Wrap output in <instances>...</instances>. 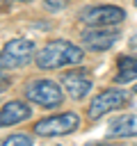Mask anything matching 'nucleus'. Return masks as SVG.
<instances>
[{"mask_svg": "<svg viewBox=\"0 0 137 146\" xmlns=\"http://www.w3.org/2000/svg\"><path fill=\"white\" fill-rule=\"evenodd\" d=\"M82 50L71 43V41H64V39H55V41H48L37 55V66L39 68H59V66H68V64H80L82 62Z\"/></svg>", "mask_w": 137, "mask_h": 146, "instance_id": "nucleus-1", "label": "nucleus"}, {"mask_svg": "<svg viewBox=\"0 0 137 146\" xmlns=\"http://www.w3.org/2000/svg\"><path fill=\"white\" fill-rule=\"evenodd\" d=\"M34 41L30 39H11L0 50V68H18L25 66L34 57Z\"/></svg>", "mask_w": 137, "mask_h": 146, "instance_id": "nucleus-2", "label": "nucleus"}, {"mask_svg": "<svg viewBox=\"0 0 137 146\" xmlns=\"http://www.w3.org/2000/svg\"><path fill=\"white\" fill-rule=\"evenodd\" d=\"M25 98L41 107H57L64 100V94L59 84L53 80H34L25 87Z\"/></svg>", "mask_w": 137, "mask_h": 146, "instance_id": "nucleus-3", "label": "nucleus"}, {"mask_svg": "<svg viewBox=\"0 0 137 146\" xmlns=\"http://www.w3.org/2000/svg\"><path fill=\"white\" fill-rule=\"evenodd\" d=\"M78 125H80V116L75 112H64V114L37 121L34 132L41 137H57V135H68V132L78 130Z\"/></svg>", "mask_w": 137, "mask_h": 146, "instance_id": "nucleus-4", "label": "nucleus"}, {"mask_svg": "<svg viewBox=\"0 0 137 146\" xmlns=\"http://www.w3.org/2000/svg\"><path fill=\"white\" fill-rule=\"evenodd\" d=\"M128 103V91H121V89H105L100 91L96 98H91V105L87 110V116L89 119H100L103 114L112 112V110H119L121 105Z\"/></svg>", "mask_w": 137, "mask_h": 146, "instance_id": "nucleus-5", "label": "nucleus"}, {"mask_svg": "<svg viewBox=\"0 0 137 146\" xmlns=\"http://www.w3.org/2000/svg\"><path fill=\"white\" fill-rule=\"evenodd\" d=\"M80 18L87 23V25H94V27H105V25H116L126 18V11L121 7H114V5H98V7H87L82 9Z\"/></svg>", "mask_w": 137, "mask_h": 146, "instance_id": "nucleus-6", "label": "nucleus"}, {"mask_svg": "<svg viewBox=\"0 0 137 146\" xmlns=\"http://www.w3.org/2000/svg\"><path fill=\"white\" fill-rule=\"evenodd\" d=\"M62 82H64V89L68 91V96H71L73 100H80V98H84V96L91 91V78L87 75V71L66 73Z\"/></svg>", "mask_w": 137, "mask_h": 146, "instance_id": "nucleus-7", "label": "nucleus"}, {"mask_svg": "<svg viewBox=\"0 0 137 146\" xmlns=\"http://www.w3.org/2000/svg\"><path fill=\"white\" fill-rule=\"evenodd\" d=\"M116 32L114 30H103V27H91L87 32H82V43L89 50H107L114 41H116Z\"/></svg>", "mask_w": 137, "mask_h": 146, "instance_id": "nucleus-8", "label": "nucleus"}, {"mask_svg": "<svg viewBox=\"0 0 137 146\" xmlns=\"http://www.w3.org/2000/svg\"><path fill=\"white\" fill-rule=\"evenodd\" d=\"M32 116V110L27 103L23 100H9L2 110H0V128L2 125H14V123H21L25 119Z\"/></svg>", "mask_w": 137, "mask_h": 146, "instance_id": "nucleus-9", "label": "nucleus"}, {"mask_svg": "<svg viewBox=\"0 0 137 146\" xmlns=\"http://www.w3.org/2000/svg\"><path fill=\"white\" fill-rule=\"evenodd\" d=\"M137 78V57L123 55L116 64V82H130Z\"/></svg>", "mask_w": 137, "mask_h": 146, "instance_id": "nucleus-10", "label": "nucleus"}, {"mask_svg": "<svg viewBox=\"0 0 137 146\" xmlns=\"http://www.w3.org/2000/svg\"><path fill=\"white\" fill-rule=\"evenodd\" d=\"M110 135H116V137L137 135V130H135V119H132V116H121V119H116V121L110 125Z\"/></svg>", "mask_w": 137, "mask_h": 146, "instance_id": "nucleus-11", "label": "nucleus"}, {"mask_svg": "<svg viewBox=\"0 0 137 146\" xmlns=\"http://www.w3.org/2000/svg\"><path fill=\"white\" fill-rule=\"evenodd\" d=\"M0 146H34V144H32V137L27 135H9L0 141Z\"/></svg>", "mask_w": 137, "mask_h": 146, "instance_id": "nucleus-12", "label": "nucleus"}, {"mask_svg": "<svg viewBox=\"0 0 137 146\" xmlns=\"http://www.w3.org/2000/svg\"><path fill=\"white\" fill-rule=\"evenodd\" d=\"M66 5H68V0H46V9H50V11H59Z\"/></svg>", "mask_w": 137, "mask_h": 146, "instance_id": "nucleus-13", "label": "nucleus"}, {"mask_svg": "<svg viewBox=\"0 0 137 146\" xmlns=\"http://www.w3.org/2000/svg\"><path fill=\"white\" fill-rule=\"evenodd\" d=\"M7 87H9V80H7V78H5L2 73H0V94H2V91H5Z\"/></svg>", "mask_w": 137, "mask_h": 146, "instance_id": "nucleus-14", "label": "nucleus"}, {"mask_svg": "<svg viewBox=\"0 0 137 146\" xmlns=\"http://www.w3.org/2000/svg\"><path fill=\"white\" fill-rule=\"evenodd\" d=\"M7 2H30V0H7Z\"/></svg>", "mask_w": 137, "mask_h": 146, "instance_id": "nucleus-15", "label": "nucleus"}, {"mask_svg": "<svg viewBox=\"0 0 137 146\" xmlns=\"http://www.w3.org/2000/svg\"><path fill=\"white\" fill-rule=\"evenodd\" d=\"M132 2H135V7H137V0H132Z\"/></svg>", "mask_w": 137, "mask_h": 146, "instance_id": "nucleus-16", "label": "nucleus"}, {"mask_svg": "<svg viewBox=\"0 0 137 146\" xmlns=\"http://www.w3.org/2000/svg\"><path fill=\"white\" fill-rule=\"evenodd\" d=\"M135 91H137V87H135Z\"/></svg>", "mask_w": 137, "mask_h": 146, "instance_id": "nucleus-17", "label": "nucleus"}]
</instances>
